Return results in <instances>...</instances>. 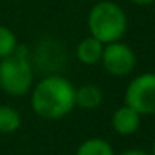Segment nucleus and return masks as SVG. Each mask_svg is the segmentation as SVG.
<instances>
[{"instance_id": "2", "label": "nucleus", "mask_w": 155, "mask_h": 155, "mask_svg": "<svg viewBox=\"0 0 155 155\" xmlns=\"http://www.w3.org/2000/svg\"><path fill=\"white\" fill-rule=\"evenodd\" d=\"M34 72L27 45L18 44L8 57L0 60V88L12 97H24L30 92Z\"/></svg>"}, {"instance_id": "10", "label": "nucleus", "mask_w": 155, "mask_h": 155, "mask_svg": "<svg viewBox=\"0 0 155 155\" xmlns=\"http://www.w3.org/2000/svg\"><path fill=\"white\" fill-rule=\"evenodd\" d=\"M22 117L17 108L10 105H0V134H14L20 128Z\"/></svg>"}, {"instance_id": "8", "label": "nucleus", "mask_w": 155, "mask_h": 155, "mask_svg": "<svg viewBox=\"0 0 155 155\" xmlns=\"http://www.w3.org/2000/svg\"><path fill=\"white\" fill-rule=\"evenodd\" d=\"M104 100V94H102L100 87L97 85H82V87L75 88V107L85 108V110H94Z\"/></svg>"}, {"instance_id": "7", "label": "nucleus", "mask_w": 155, "mask_h": 155, "mask_svg": "<svg viewBox=\"0 0 155 155\" xmlns=\"http://www.w3.org/2000/svg\"><path fill=\"white\" fill-rule=\"evenodd\" d=\"M104 54V44L95 37H85L77 45V58L84 65H95L102 60Z\"/></svg>"}, {"instance_id": "13", "label": "nucleus", "mask_w": 155, "mask_h": 155, "mask_svg": "<svg viewBox=\"0 0 155 155\" xmlns=\"http://www.w3.org/2000/svg\"><path fill=\"white\" fill-rule=\"evenodd\" d=\"M128 2H132V4H135V5H152L155 2V0H128Z\"/></svg>"}, {"instance_id": "14", "label": "nucleus", "mask_w": 155, "mask_h": 155, "mask_svg": "<svg viewBox=\"0 0 155 155\" xmlns=\"http://www.w3.org/2000/svg\"><path fill=\"white\" fill-rule=\"evenodd\" d=\"M150 155H155V140H153V143H152V152H150Z\"/></svg>"}, {"instance_id": "5", "label": "nucleus", "mask_w": 155, "mask_h": 155, "mask_svg": "<svg viewBox=\"0 0 155 155\" xmlns=\"http://www.w3.org/2000/svg\"><path fill=\"white\" fill-rule=\"evenodd\" d=\"M102 65L114 77H125L135 67V54L127 44L112 42L104 45L102 54Z\"/></svg>"}, {"instance_id": "3", "label": "nucleus", "mask_w": 155, "mask_h": 155, "mask_svg": "<svg viewBox=\"0 0 155 155\" xmlns=\"http://www.w3.org/2000/svg\"><path fill=\"white\" fill-rule=\"evenodd\" d=\"M88 30L90 35L104 45L118 42L127 30V15L120 5L114 2H98L88 12Z\"/></svg>"}, {"instance_id": "12", "label": "nucleus", "mask_w": 155, "mask_h": 155, "mask_svg": "<svg viewBox=\"0 0 155 155\" xmlns=\"http://www.w3.org/2000/svg\"><path fill=\"white\" fill-rule=\"evenodd\" d=\"M118 155H150V153L145 152V150H140V148H128V150L122 152V153H118Z\"/></svg>"}, {"instance_id": "4", "label": "nucleus", "mask_w": 155, "mask_h": 155, "mask_svg": "<svg viewBox=\"0 0 155 155\" xmlns=\"http://www.w3.org/2000/svg\"><path fill=\"white\" fill-rule=\"evenodd\" d=\"M125 105L137 110L140 115L155 114V74H140L127 85Z\"/></svg>"}, {"instance_id": "11", "label": "nucleus", "mask_w": 155, "mask_h": 155, "mask_svg": "<svg viewBox=\"0 0 155 155\" xmlns=\"http://www.w3.org/2000/svg\"><path fill=\"white\" fill-rule=\"evenodd\" d=\"M17 45H18V42H17V37H15L14 32L8 27L0 25V60L8 57L17 48Z\"/></svg>"}, {"instance_id": "9", "label": "nucleus", "mask_w": 155, "mask_h": 155, "mask_svg": "<svg viewBox=\"0 0 155 155\" xmlns=\"http://www.w3.org/2000/svg\"><path fill=\"white\" fill-rule=\"evenodd\" d=\"M75 155H115V150L110 142L100 137H92L78 145Z\"/></svg>"}, {"instance_id": "1", "label": "nucleus", "mask_w": 155, "mask_h": 155, "mask_svg": "<svg viewBox=\"0 0 155 155\" xmlns=\"http://www.w3.org/2000/svg\"><path fill=\"white\" fill-rule=\"evenodd\" d=\"M30 104L40 118L60 120L75 108V87L62 75H48L34 87Z\"/></svg>"}, {"instance_id": "6", "label": "nucleus", "mask_w": 155, "mask_h": 155, "mask_svg": "<svg viewBox=\"0 0 155 155\" xmlns=\"http://www.w3.org/2000/svg\"><path fill=\"white\" fill-rule=\"evenodd\" d=\"M140 124H142V115L128 105L118 107L112 115V128L115 130V134L122 135V137L134 135L140 128Z\"/></svg>"}]
</instances>
